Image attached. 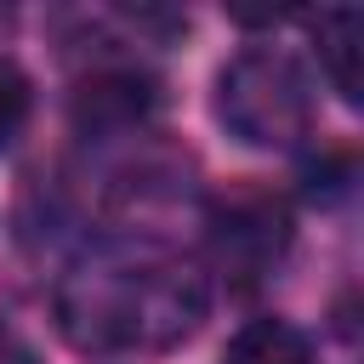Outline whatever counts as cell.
I'll use <instances>...</instances> for the list:
<instances>
[{
	"instance_id": "3957f363",
	"label": "cell",
	"mask_w": 364,
	"mask_h": 364,
	"mask_svg": "<svg viewBox=\"0 0 364 364\" xmlns=\"http://www.w3.org/2000/svg\"><path fill=\"white\" fill-rule=\"evenodd\" d=\"M290 239H296V222H290V205L256 182L245 188H228L205 205V256L199 267L216 279H228L233 290H250L262 279H273L290 256Z\"/></svg>"
},
{
	"instance_id": "9c48e42d",
	"label": "cell",
	"mask_w": 364,
	"mask_h": 364,
	"mask_svg": "<svg viewBox=\"0 0 364 364\" xmlns=\"http://www.w3.org/2000/svg\"><path fill=\"white\" fill-rule=\"evenodd\" d=\"M0 364H40V353H34L17 330H6V324H0Z\"/></svg>"
},
{
	"instance_id": "52a82bcc",
	"label": "cell",
	"mask_w": 364,
	"mask_h": 364,
	"mask_svg": "<svg viewBox=\"0 0 364 364\" xmlns=\"http://www.w3.org/2000/svg\"><path fill=\"white\" fill-rule=\"evenodd\" d=\"M34 119V80L23 74V63L0 57V154L28 131Z\"/></svg>"
},
{
	"instance_id": "ba28073f",
	"label": "cell",
	"mask_w": 364,
	"mask_h": 364,
	"mask_svg": "<svg viewBox=\"0 0 364 364\" xmlns=\"http://www.w3.org/2000/svg\"><path fill=\"white\" fill-rule=\"evenodd\" d=\"M347 176H353V159H347V154H324V159L313 154V159L301 165V188H307V199H318V188H324V193H341Z\"/></svg>"
},
{
	"instance_id": "8992f818",
	"label": "cell",
	"mask_w": 364,
	"mask_h": 364,
	"mask_svg": "<svg viewBox=\"0 0 364 364\" xmlns=\"http://www.w3.org/2000/svg\"><path fill=\"white\" fill-rule=\"evenodd\" d=\"M222 364H313V336L279 313H262L228 336Z\"/></svg>"
},
{
	"instance_id": "6da1fadb",
	"label": "cell",
	"mask_w": 364,
	"mask_h": 364,
	"mask_svg": "<svg viewBox=\"0 0 364 364\" xmlns=\"http://www.w3.org/2000/svg\"><path fill=\"white\" fill-rule=\"evenodd\" d=\"M210 301L216 284L199 256L148 233H114L91 239L57 273L51 318L85 358H142L193 341Z\"/></svg>"
},
{
	"instance_id": "7a4b0ae2",
	"label": "cell",
	"mask_w": 364,
	"mask_h": 364,
	"mask_svg": "<svg viewBox=\"0 0 364 364\" xmlns=\"http://www.w3.org/2000/svg\"><path fill=\"white\" fill-rule=\"evenodd\" d=\"M216 125L262 154H290L313 136V80L284 46H239L216 68Z\"/></svg>"
},
{
	"instance_id": "5b68a950",
	"label": "cell",
	"mask_w": 364,
	"mask_h": 364,
	"mask_svg": "<svg viewBox=\"0 0 364 364\" xmlns=\"http://www.w3.org/2000/svg\"><path fill=\"white\" fill-rule=\"evenodd\" d=\"M307 34H313V57H318V74L330 80V91L358 108L364 97V17L353 6H330L318 17H307Z\"/></svg>"
},
{
	"instance_id": "277c9868",
	"label": "cell",
	"mask_w": 364,
	"mask_h": 364,
	"mask_svg": "<svg viewBox=\"0 0 364 364\" xmlns=\"http://www.w3.org/2000/svg\"><path fill=\"white\" fill-rule=\"evenodd\" d=\"M154 114H159V80L136 63H97L91 74H80L68 97V119L85 142L154 136Z\"/></svg>"
}]
</instances>
